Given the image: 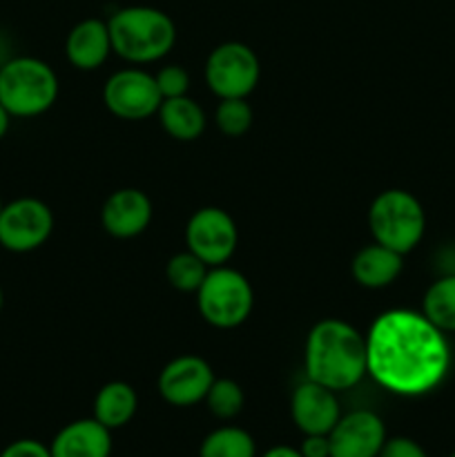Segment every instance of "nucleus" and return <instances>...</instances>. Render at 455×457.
Here are the masks:
<instances>
[{
    "instance_id": "f257e3e1",
    "label": "nucleus",
    "mask_w": 455,
    "mask_h": 457,
    "mask_svg": "<svg viewBox=\"0 0 455 457\" xmlns=\"http://www.w3.org/2000/svg\"><path fill=\"white\" fill-rule=\"evenodd\" d=\"M368 375L401 397L431 393L444 382L451 351L444 333L422 312L393 308L382 312L366 335Z\"/></svg>"
},
{
    "instance_id": "f03ea898",
    "label": "nucleus",
    "mask_w": 455,
    "mask_h": 457,
    "mask_svg": "<svg viewBox=\"0 0 455 457\" xmlns=\"http://www.w3.org/2000/svg\"><path fill=\"white\" fill-rule=\"evenodd\" d=\"M303 369L306 379L335 393L357 386L368 375L366 335L335 317L317 321L306 337Z\"/></svg>"
},
{
    "instance_id": "7ed1b4c3",
    "label": "nucleus",
    "mask_w": 455,
    "mask_h": 457,
    "mask_svg": "<svg viewBox=\"0 0 455 457\" xmlns=\"http://www.w3.org/2000/svg\"><path fill=\"white\" fill-rule=\"evenodd\" d=\"M112 52L132 65L156 62L172 52L177 25L165 12L147 4L123 7L107 18Z\"/></svg>"
},
{
    "instance_id": "20e7f679",
    "label": "nucleus",
    "mask_w": 455,
    "mask_h": 457,
    "mask_svg": "<svg viewBox=\"0 0 455 457\" xmlns=\"http://www.w3.org/2000/svg\"><path fill=\"white\" fill-rule=\"evenodd\" d=\"M58 98V76L45 61L18 56L0 67V103L13 119L45 114Z\"/></svg>"
},
{
    "instance_id": "39448f33",
    "label": "nucleus",
    "mask_w": 455,
    "mask_h": 457,
    "mask_svg": "<svg viewBox=\"0 0 455 457\" xmlns=\"http://www.w3.org/2000/svg\"><path fill=\"white\" fill-rule=\"evenodd\" d=\"M368 228L373 241L400 254H409L422 241L426 214L418 196L400 187H391L379 192L370 204Z\"/></svg>"
},
{
    "instance_id": "423d86ee",
    "label": "nucleus",
    "mask_w": 455,
    "mask_h": 457,
    "mask_svg": "<svg viewBox=\"0 0 455 457\" xmlns=\"http://www.w3.org/2000/svg\"><path fill=\"white\" fill-rule=\"evenodd\" d=\"M196 308L205 324L230 330L244 324L254 306V293L248 277L235 268L214 266L196 290Z\"/></svg>"
},
{
    "instance_id": "0eeeda50",
    "label": "nucleus",
    "mask_w": 455,
    "mask_h": 457,
    "mask_svg": "<svg viewBox=\"0 0 455 457\" xmlns=\"http://www.w3.org/2000/svg\"><path fill=\"white\" fill-rule=\"evenodd\" d=\"M261 79L252 47L239 40L217 45L205 61V83L219 98H248Z\"/></svg>"
},
{
    "instance_id": "6e6552de",
    "label": "nucleus",
    "mask_w": 455,
    "mask_h": 457,
    "mask_svg": "<svg viewBox=\"0 0 455 457\" xmlns=\"http://www.w3.org/2000/svg\"><path fill=\"white\" fill-rule=\"evenodd\" d=\"M54 232V212L36 196H21L0 210V245L9 253L38 250Z\"/></svg>"
},
{
    "instance_id": "1a4fd4ad",
    "label": "nucleus",
    "mask_w": 455,
    "mask_h": 457,
    "mask_svg": "<svg viewBox=\"0 0 455 457\" xmlns=\"http://www.w3.org/2000/svg\"><path fill=\"white\" fill-rule=\"evenodd\" d=\"M103 103L120 120H145L159 112L163 96L156 79L141 67L114 71L103 85Z\"/></svg>"
},
{
    "instance_id": "9d476101",
    "label": "nucleus",
    "mask_w": 455,
    "mask_h": 457,
    "mask_svg": "<svg viewBox=\"0 0 455 457\" xmlns=\"http://www.w3.org/2000/svg\"><path fill=\"white\" fill-rule=\"evenodd\" d=\"M239 244L236 223L226 210L199 208L186 223V248L210 268L230 262Z\"/></svg>"
},
{
    "instance_id": "9b49d317",
    "label": "nucleus",
    "mask_w": 455,
    "mask_h": 457,
    "mask_svg": "<svg viewBox=\"0 0 455 457\" xmlns=\"http://www.w3.org/2000/svg\"><path fill=\"white\" fill-rule=\"evenodd\" d=\"M212 382L214 370L203 357L178 355L163 366L156 388L170 406L187 409L205 400Z\"/></svg>"
},
{
    "instance_id": "f8f14e48",
    "label": "nucleus",
    "mask_w": 455,
    "mask_h": 457,
    "mask_svg": "<svg viewBox=\"0 0 455 457\" xmlns=\"http://www.w3.org/2000/svg\"><path fill=\"white\" fill-rule=\"evenodd\" d=\"M330 437V457H377L386 442V424L373 411H352L339 418Z\"/></svg>"
},
{
    "instance_id": "ddd939ff",
    "label": "nucleus",
    "mask_w": 455,
    "mask_h": 457,
    "mask_svg": "<svg viewBox=\"0 0 455 457\" xmlns=\"http://www.w3.org/2000/svg\"><path fill=\"white\" fill-rule=\"evenodd\" d=\"M290 418L303 436H328L342 418L337 393L303 379L290 397Z\"/></svg>"
},
{
    "instance_id": "4468645a",
    "label": "nucleus",
    "mask_w": 455,
    "mask_h": 457,
    "mask_svg": "<svg viewBox=\"0 0 455 457\" xmlns=\"http://www.w3.org/2000/svg\"><path fill=\"white\" fill-rule=\"evenodd\" d=\"M152 201L138 187H120L105 199L101 208V223L107 235L116 239H132L143 235L152 221Z\"/></svg>"
},
{
    "instance_id": "2eb2a0df",
    "label": "nucleus",
    "mask_w": 455,
    "mask_h": 457,
    "mask_svg": "<svg viewBox=\"0 0 455 457\" xmlns=\"http://www.w3.org/2000/svg\"><path fill=\"white\" fill-rule=\"evenodd\" d=\"M49 451L52 457H110L112 431L94 418L74 420L54 436Z\"/></svg>"
},
{
    "instance_id": "dca6fc26",
    "label": "nucleus",
    "mask_w": 455,
    "mask_h": 457,
    "mask_svg": "<svg viewBox=\"0 0 455 457\" xmlns=\"http://www.w3.org/2000/svg\"><path fill=\"white\" fill-rule=\"evenodd\" d=\"M112 54V38L107 21L85 18L76 22L65 40V56L76 70H98Z\"/></svg>"
},
{
    "instance_id": "f3484780",
    "label": "nucleus",
    "mask_w": 455,
    "mask_h": 457,
    "mask_svg": "<svg viewBox=\"0 0 455 457\" xmlns=\"http://www.w3.org/2000/svg\"><path fill=\"white\" fill-rule=\"evenodd\" d=\"M401 268H404V254L395 253V250L386 248L377 241L357 250L351 262L352 279L370 290L391 286L401 275Z\"/></svg>"
},
{
    "instance_id": "a211bd4d",
    "label": "nucleus",
    "mask_w": 455,
    "mask_h": 457,
    "mask_svg": "<svg viewBox=\"0 0 455 457\" xmlns=\"http://www.w3.org/2000/svg\"><path fill=\"white\" fill-rule=\"evenodd\" d=\"M138 411V395L132 384L128 382H107L98 388L94 397V420L107 427L110 431L123 428L134 420Z\"/></svg>"
},
{
    "instance_id": "6ab92c4d",
    "label": "nucleus",
    "mask_w": 455,
    "mask_h": 457,
    "mask_svg": "<svg viewBox=\"0 0 455 457\" xmlns=\"http://www.w3.org/2000/svg\"><path fill=\"white\" fill-rule=\"evenodd\" d=\"M156 116H159L161 125H163L170 137L186 143L196 141L205 132V125H208V116H205L203 107L187 94L177 98H163Z\"/></svg>"
},
{
    "instance_id": "aec40b11",
    "label": "nucleus",
    "mask_w": 455,
    "mask_h": 457,
    "mask_svg": "<svg viewBox=\"0 0 455 457\" xmlns=\"http://www.w3.org/2000/svg\"><path fill=\"white\" fill-rule=\"evenodd\" d=\"M422 315L442 333H455V272L428 286L422 299Z\"/></svg>"
},
{
    "instance_id": "412c9836",
    "label": "nucleus",
    "mask_w": 455,
    "mask_h": 457,
    "mask_svg": "<svg viewBox=\"0 0 455 457\" xmlns=\"http://www.w3.org/2000/svg\"><path fill=\"white\" fill-rule=\"evenodd\" d=\"M199 457H257V442L245 428L226 424L203 437Z\"/></svg>"
},
{
    "instance_id": "4be33fe9",
    "label": "nucleus",
    "mask_w": 455,
    "mask_h": 457,
    "mask_svg": "<svg viewBox=\"0 0 455 457\" xmlns=\"http://www.w3.org/2000/svg\"><path fill=\"white\" fill-rule=\"evenodd\" d=\"M208 270V263L201 262L190 250H183V253L170 257L168 266H165V279L178 293H196L203 284Z\"/></svg>"
},
{
    "instance_id": "5701e85b",
    "label": "nucleus",
    "mask_w": 455,
    "mask_h": 457,
    "mask_svg": "<svg viewBox=\"0 0 455 457\" xmlns=\"http://www.w3.org/2000/svg\"><path fill=\"white\" fill-rule=\"evenodd\" d=\"M203 404L208 406V411L214 418L221 420V422H230V420H235L244 411L245 393L241 384L235 382V379L214 378Z\"/></svg>"
},
{
    "instance_id": "b1692460",
    "label": "nucleus",
    "mask_w": 455,
    "mask_h": 457,
    "mask_svg": "<svg viewBox=\"0 0 455 457\" xmlns=\"http://www.w3.org/2000/svg\"><path fill=\"white\" fill-rule=\"evenodd\" d=\"M254 112L248 98H221L214 110V123L226 137H244L252 128Z\"/></svg>"
},
{
    "instance_id": "393cba45",
    "label": "nucleus",
    "mask_w": 455,
    "mask_h": 457,
    "mask_svg": "<svg viewBox=\"0 0 455 457\" xmlns=\"http://www.w3.org/2000/svg\"><path fill=\"white\" fill-rule=\"evenodd\" d=\"M156 87H159L163 98H177L186 96L190 89V74L186 67L181 65H165L154 74Z\"/></svg>"
},
{
    "instance_id": "a878e982",
    "label": "nucleus",
    "mask_w": 455,
    "mask_h": 457,
    "mask_svg": "<svg viewBox=\"0 0 455 457\" xmlns=\"http://www.w3.org/2000/svg\"><path fill=\"white\" fill-rule=\"evenodd\" d=\"M377 457H428V453L424 451V446L419 442L404 436H397L386 437Z\"/></svg>"
},
{
    "instance_id": "bb28decb",
    "label": "nucleus",
    "mask_w": 455,
    "mask_h": 457,
    "mask_svg": "<svg viewBox=\"0 0 455 457\" xmlns=\"http://www.w3.org/2000/svg\"><path fill=\"white\" fill-rule=\"evenodd\" d=\"M0 457H52L49 446H45L43 442L29 440V437H22V440L12 442V445L4 446L0 451Z\"/></svg>"
},
{
    "instance_id": "cd10ccee",
    "label": "nucleus",
    "mask_w": 455,
    "mask_h": 457,
    "mask_svg": "<svg viewBox=\"0 0 455 457\" xmlns=\"http://www.w3.org/2000/svg\"><path fill=\"white\" fill-rule=\"evenodd\" d=\"M303 457H330V437L328 436H303L302 445L297 446Z\"/></svg>"
},
{
    "instance_id": "c85d7f7f",
    "label": "nucleus",
    "mask_w": 455,
    "mask_h": 457,
    "mask_svg": "<svg viewBox=\"0 0 455 457\" xmlns=\"http://www.w3.org/2000/svg\"><path fill=\"white\" fill-rule=\"evenodd\" d=\"M261 457H303V455L299 453L297 446L279 445V446H272V449H268Z\"/></svg>"
},
{
    "instance_id": "c756f323",
    "label": "nucleus",
    "mask_w": 455,
    "mask_h": 457,
    "mask_svg": "<svg viewBox=\"0 0 455 457\" xmlns=\"http://www.w3.org/2000/svg\"><path fill=\"white\" fill-rule=\"evenodd\" d=\"M12 119H13V116L9 114V112L4 110V105H3V103H0V141H3V138L7 137V132H9V125H12Z\"/></svg>"
},
{
    "instance_id": "7c9ffc66",
    "label": "nucleus",
    "mask_w": 455,
    "mask_h": 457,
    "mask_svg": "<svg viewBox=\"0 0 455 457\" xmlns=\"http://www.w3.org/2000/svg\"><path fill=\"white\" fill-rule=\"evenodd\" d=\"M3 306H4V293L3 288H0V311H3Z\"/></svg>"
},
{
    "instance_id": "2f4dec72",
    "label": "nucleus",
    "mask_w": 455,
    "mask_h": 457,
    "mask_svg": "<svg viewBox=\"0 0 455 457\" xmlns=\"http://www.w3.org/2000/svg\"><path fill=\"white\" fill-rule=\"evenodd\" d=\"M3 205H4V204H3V196H0V210H3Z\"/></svg>"
},
{
    "instance_id": "473e14b6",
    "label": "nucleus",
    "mask_w": 455,
    "mask_h": 457,
    "mask_svg": "<svg viewBox=\"0 0 455 457\" xmlns=\"http://www.w3.org/2000/svg\"><path fill=\"white\" fill-rule=\"evenodd\" d=\"M449 457H455V453H451V455H449Z\"/></svg>"
}]
</instances>
